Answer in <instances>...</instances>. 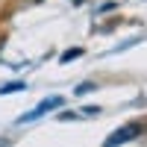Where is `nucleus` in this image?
Here are the masks:
<instances>
[{
	"mask_svg": "<svg viewBox=\"0 0 147 147\" xmlns=\"http://www.w3.org/2000/svg\"><path fill=\"white\" fill-rule=\"evenodd\" d=\"M62 106H65V97H47L44 103H38V106L32 109V112H27V115H24V118L18 121V124H27V121H35V118H41V115H47V112H53V109H62Z\"/></svg>",
	"mask_w": 147,
	"mask_h": 147,
	"instance_id": "1",
	"label": "nucleus"
},
{
	"mask_svg": "<svg viewBox=\"0 0 147 147\" xmlns=\"http://www.w3.org/2000/svg\"><path fill=\"white\" fill-rule=\"evenodd\" d=\"M138 136H141V124H129V127H121V129H115L112 136L106 138V147H115V144L132 141V138H138Z\"/></svg>",
	"mask_w": 147,
	"mask_h": 147,
	"instance_id": "2",
	"label": "nucleus"
},
{
	"mask_svg": "<svg viewBox=\"0 0 147 147\" xmlns=\"http://www.w3.org/2000/svg\"><path fill=\"white\" fill-rule=\"evenodd\" d=\"M80 56H82V50H80V47H71L68 53H62V62H71V59H80Z\"/></svg>",
	"mask_w": 147,
	"mask_h": 147,
	"instance_id": "3",
	"label": "nucleus"
},
{
	"mask_svg": "<svg viewBox=\"0 0 147 147\" xmlns=\"http://www.w3.org/2000/svg\"><path fill=\"white\" fill-rule=\"evenodd\" d=\"M24 82H9V85H0V94H9V91H21Z\"/></svg>",
	"mask_w": 147,
	"mask_h": 147,
	"instance_id": "4",
	"label": "nucleus"
},
{
	"mask_svg": "<svg viewBox=\"0 0 147 147\" xmlns=\"http://www.w3.org/2000/svg\"><path fill=\"white\" fill-rule=\"evenodd\" d=\"M35 3H38V0H35Z\"/></svg>",
	"mask_w": 147,
	"mask_h": 147,
	"instance_id": "5",
	"label": "nucleus"
}]
</instances>
